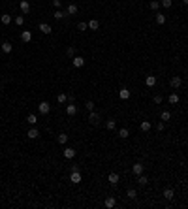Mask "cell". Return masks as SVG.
<instances>
[{
    "label": "cell",
    "instance_id": "6da1fadb",
    "mask_svg": "<svg viewBox=\"0 0 188 209\" xmlns=\"http://www.w3.org/2000/svg\"><path fill=\"white\" fill-rule=\"evenodd\" d=\"M89 123L92 124V126H98V124L102 123V117H100V113H96V111H89Z\"/></svg>",
    "mask_w": 188,
    "mask_h": 209
},
{
    "label": "cell",
    "instance_id": "7a4b0ae2",
    "mask_svg": "<svg viewBox=\"0 0 188 209\" xmlns=\"http://www.w3.org/2000/svg\"><path fill=\"white\" fill-rule=\"evenodd\" d=\"M38 111H40L42 115H49V111H51L49 102H40V104H38Z\"/></svg>",
    "mask_w": 188,
    "mask_h": 209
},
{
    "label": "cell",
    "instance_id": "3957f363",
    "mask_svg": "<svg viewBox=\"0 0 188 209\" xmlns=\"http://www.w3.org/2000/svg\"><path fill=\"white\" fill-rule=\"evenodd\" d=\"M81 171H79V170H75V171H71V173H70V181H71V183H74V185H79V183H81Z\"/></svg>",
    "mask_w": 188,
    "mask_h": 209
},
{
    "label": "cell",
    "instance_id": "277c9868",
    "mask_svg": "<svg viewBox=\"0 0 188 209\" xmlns=\"http://www.w3.org/2000/svg\"><path fill=\"white\" fill-rule=\"evenodd\" d=\"M181 85H182V79L179 77V75H173V77L169 79V87L171 89H179Z\"/></svg>",
    "mask_w": 188,
    "mask_h": 209
},
{
    "label": "cell",
    "instance_id": "5b68a950",
    "mask_svg": "<svg viewBox=\"0 0 188 209\" xmlns=\"http://www.w3.org/2000/svg\"><path fill=\"white\" fill-rule=\"evenodd\" d=\"M19 10H21V13H28L30 11V2L28 0H21V2H19Z\"/></svg>",
    "mask_w": 188,
    "mask_h": 209
},
{
    "label": "cell",
    "instance_id": "8992f818",
    "mask_svg": "<svg viewBox=\"0 0 188 209\" xmlns=\"http://www.w3.org/2000/svg\"><path fill=\"white\" fill-rule=\"evenodd\" d=\"M103 206H105L107 209H113L115 206H117V200H115L113 196H107V198H105V202H103Z\"/></svg>",
    "mask_w": 188,
    "mask_h": 209
},
{
    "label": "cell",
    "instance_id": "52a82bcc",
    "mask_svg": "<svg viewBox=\"0 0 188 209\" xmlns=\"http://www.w3.org/2000/svg\"><path fill=\"white\" fill-rule=\"evenodd\" d=\"M143 168H145V166H143L141 162H135L134 166H132V171H134V175H141V173H143Z\"/></svg>",
    "mask_w": 188,
    "mask_h": 209
},
{
    "label": "cell",
    "instance_id": "ba28073f",
    "mask_svg": "<svg viewBox=\"0 0 188 209\" xmlns=\"http://www.w3.org/2000/svg\"><path fill=\"white\" fill-rule=\"evenodd\" d=\"M71 64H74L75 68H83V66H85V59H83V57H74V59H71Z\"/></svg>",
    "mask_w": 188,
    "mask_h": 209
},
{
    "label": "cell",
    "instance_id": "9c48e42d",
    "mask_svg": "<svg viewBox=\"0 0 188 209\" xmlns=\"http://www.w3.org/2000/svg\"><path fill=\"white\" fill-rule=\"evenodd\" d=\"M66 113L70 115V117H74V115L77 113V106H75L74 102H70V106H66Z\"/></svg>",
    "mask_w": 188,
    "mask_h": 209
},
{
    "label": "cell",
    "instance_id": "30bf717a",
    "mask_svg": "<svg viewBox=\"0 0 188 209\" xmlns=\"http://www.w3.org/2000/svg\"><path fill=\"white\" fill-rule=\"evenodd\" d=\"M74 156H75V149H74V147H66V149H64V158L71 160Z\"/></svg>",
    "mask_w": 188,
    "mask_h": 209
},
{
    "label": "cell",
    "instance_id": "8fae6325",
    "mask_svg": "<svg viewBox=\"0 0 188 209\" xmlns=\"http://www.w3.org/2000/svg\"><path fill=\"white\" fill-rule=\"evenodd\" d=\"M107 179H109V183H111V185H117L119 181H121V175H119L117 171H111V173H109V177H107Z\"/></svg>",
    "mask_w": 188,
    "mask_h": 209
},
{
    "label": "cell",
    "instance_id": "7c38bea8",
    "mask_svg": "<svg viewBox=\"0 0 188 209\" xmlns=\"http://www.w3.org/2000/svg\"><path fill=\"white\" fill-rule=\"evenodd\" d=\"M40 32H42V34H51V32H53V29H51L47 23H40Z\"/></svg>",
    "mask_w": 188,
    "mask_h": 209
},
{
    "label": "cell",
    "instance_id": "4fadbf2b",
    "mask_svg": "<svg viewBox=\"0 0 188 209\" xmlns=\"http://www.w3.org/2000/svg\"><path fill=\"white\" fill-rule=\"evenodd\" d=\"M26 136H28L30 139H36V138H38V136H40V130H38V128H36V126H32L30 130L26 132Z\"/></svg>",
    "mask_w": 188,
    "mask_h": 209
},
{
    "label": "cell",
    "instance_id": "5bb4252c",
    "mask_svg": "<svg viewBox=\"0 0 188 209\" xmlns=\"http://www.w3.org/2000/svg\"><path fill=\"white\" fill-rule=\"evenodd\" d=\"M145 85L147 87H154L156 85V75H147L145 77Z\"/></svg>",
    "mask_w": 188,
    "mask_h": 209
},
{
    "label": "cell",
    "instance_id": "9a60e30c",
    "mask_svg": "<svg viewBox=\"0 0 188 209\" xmlns=\"http://www.w3.org/2000/svg\"><path fill=\"white\" fill-rule=\"evenodd\" d=\"M162 196L166 200H173V196H175V192H173V188H164V192H162Z\"/></svg>",
    "mask_w": 188,
    "mask_h": 209
},
{
    "label": "cell",
    "instance_id": "2e32d148",
    "mask_svg": "<svg viewBox=\"0 0 188 209\" xmlns=\"http://www.w3.org/2000/svg\"><path fill=\"white\" fill-rule=\"evenodd\" d=\"M11 21H13V17H11V15H8V13L0 15V23H2V25H10Z\"/></svg>",
    "mask_w": 188,
    "mask_h": 209
},
{
    "label": "cell",
    "instance_id": "e0dca14e",
    "mask_svg": "<svg viewBox=\"0 0 188 209\" xmlns=\"http://www.w3.org/2000/svg\"><path fill=\"white\" fill-rule=\"evenodd\" d=\"M21 40H23L25 43H28L30 40H32V32H30V30H23V34H21Z\"/></svg>",
    "mask_w": 188,
    "mask_h": 209
},
{
    "label": "cell",
    "instance_id": "ac0fdd59",
    "mask_svg": "<svg viewBox=\"0 0 188 209\" xmlns=\"http://www.w3.org/2000/svg\"><path fill=\"white\" fill-rule=\"evenodd\" d=\"M126 198L128 200H135L137 198V190H135V188H128L126 190Z\"/></svg>",
    "mask_w": 188,
    "mask_h": 209
},
{
    "label": "cell",
    "instance_id": "d6986e66",
    "mask_svg": "<svg viewBox=\"0 0 188 209\" xmlns=\"http://www.w3.org/2000/svg\"><path fill=\"white\" fill-rule=\"evenodd\" d=\"M0 47H2V53H11V51H13V45H11L10 42H4Z\"/></svg>",
    "mask_w": 188,
    "mask_h": 209
},
{
    "label": "cell",
    "instance_id": "ffe728a7",
    "mask_svg": "<svg viewBox=\"0 0 188 209\" xmlns=\"http://www.w3.org/2000/svg\"><path fill=\"white\" fill-rule=\"evenodd\" d=\"M77 11H79V8L75 6V4H70V6L66 8V13H68V15H75Z\"/></svg>",
    "mask_w": 188,
    "mask_h": 209
},
{
    "label": "cell",
    "instance_id": "44dd1931",
    "mask_svg": "<svg viewBox=\"0 0 188 209\" xmlns=\"http://www.w3.org/2000/svg\"><path fill=\"white\" fill-rule=\"evenodd\" d=\"M119 96H121L122 100H128V98H130V91H128L126 87H122V89L119 91Z\"/></svg>",
    "mask_w": 188,
    "mask_h": 209
},
{
    "label": "cell",
    "instance_id": "7402d4cb",
    "mask_svg": "<svg viewBox=\"0 0 188 209\" xmlns=\"http://www.w3.org/2000/svg\"><path fill=\"white\" fill-rule=\"evenodd\" d=\"M105 128H107V130H117V121H115V119H109V121L105 123Z\"/></svg>",
    "mask_w": 188,
    "mask_h": 209
},
{
    "label": "cell",
    "instance_id": "603a6c76",
    "mask_svg": "<svg viewBox=\"0 0 188 209\" xmlns=\"http://www.w3.org/2000/svg\"><path fill=\"white\" fill-rule=\"evenodd\" d=\"M26 123H28V124H32V126H36V123H38V117H36L34 113L26 115Z\"/></svg>",
    "mask_w": 188,
    "mask_h": 209
},
{
    "label": "cell",
    "instance_id": "cb8c5ba5",
    "mask_svg": "<svg viewBox=\"0 0 188 209\" xmlns=\"http://www.w3.org/2000/svg\"><path fill=\"white\" fill-rule=\"evenodd\" d=\"M151 126H153V124H151L149 121H143V123L139 124V128H141V132H149V130H151Z\"/></svg>",
    "mask_w": 188,
    "mask_h": 209
},
{
    "label": "cell",
    "instance_id": "d4e9b609",
    "mask_svg": "<svg viewBox=\"0 0 188 209\" xmlns=\"http://www.w3.org/2000/svg\"><path fill=\"white\" fill-rule=\"evenodd\" d=\"M137 183L141 185V187H145V185L149 183V177H147V175H143V173H141V175H137Z\"/></svg>",
    "mask_w": 188,
    "mask_h": 209
},
{
    "label": "cell",
    "instance_id": "484cf974",
    "mask_svg": "<svg viewBox=\"0 0 188 209\" xmlns=\"http://www.w3.org/2000/svg\"><path fill=\"white\" fill-rule=\"evenodd\" d=\"M154 15H156L154 19H156L158 25H164V23H166V15H164V13H160V11H158V13H154Z\"/></svg>",
    "mask_w": 188,
    "mask_h": 209
},
{
    "label": "cell",
    "instance_id": "4316f807",
    "mask_svg": "<svg viewBox=\"0 0 188 209\" xmlns=\"http://www.w3.org/2000/svg\"><path fill=\"white\" fill-rule=\"evenodd\" d=\"M66 15H68L66 11H62V10H57V11H55V13H53V17H55V19H58V21H60V19H62V17H66Z\"/></svg>",
    "mask_w": 188,
    "mask_h": 209
},
{
    "label": "cell",
    "instance_id": "83f0119b",
    "mask_svg": "<svg viewBox=\"0 0 188 209\" xmlns=\"http://www.w3.org/2000/svg\"><path fill=\"white\" fill-rule=\"evenodd\" d=\"M89 29L90 30H98L100 29V23L96 21V19H92V21H89Z\"/></svg>",
    "mask_w": 188,
    "mask_h": 209
},
{
    "label": "cell",
    "instance_id": "f1b7e54d",
    "mask_svg": "<svg viewBox=\"0 0 188 209\" xmlns=\"http://www.w3.org/2000/svg\"><path fill=\"white\" fill-rule=\"evenodd\" d=\"M13 23H15L17 26H23V25H25V17H23V15H17V17L13 19Z\"/></svg>",
    "mask_w": 188,
    "mask_h": 209
},
{
    "label": "cell",
    "instance_id": "f546056e",
    "mask_svg": "<svg viewBox=\"0 0 188 209\" xmlns=\"http://www.w3.org/2000/svg\"><path fill=\"white\" fill-rule=\"evenodd\" d=\"M128 136H130V132H128V128H121V130H119V138L126 139Z\"/></svg>",
    "mask_w": 188,
    "mask_h": 209
},
{
    "label": "cell",
    "instance_id": "4dcf8cb0",
    "mask_svg": "<svg viewBox=\"0 0 188 209\" xmlns=\"http://www.w3.org/2000/svg\"><path fill=\"white\" fill-rule=\"evenodd\" d=\"M57 102H58V104H64V102H68V94H64V92H60V94L57 96Z\"/></svg>",
    "mask_w": 188,
    "mask_h": 209
},
{
    "label": "cell",
    "instance_id": "1f68e13d",
    "mask_svg": "<svg viewBox=\"0 0 188 209\" xmlns=\"http://www.w3.org/2000/svg\"><path fill=\"white\" fill-rule=\"evenodd\" d=\"M58 143H60V145H64V143H68V134H58Z\"/></svg>",
    "mask_w": 188,
    "mask_h": 209
},
{
    "label": "cell",
    "instance_id": "d6a6232c",
    "mask_svg": "<svg viewBox=\"0 0 188 209\" xmlns=\"http://www.w3.org/2000/svg\"><path fill=\"white\" fill-rule=\"evenodd\" d=\"M160 119H162L164 123H167V121L171 119V113H169V111H162V115H160Z\"/></svg>",
    "mask_w": 188,
    "mask_h": 209
},
{
    "label": "cell",
    "instance_id": "836d02e7",
    "mask_svg": "<svg viewBox=\"0 0 188 209\" xmlns=\"http://www.w3.org/2000/svg\"><path fill=\"white\" fill-rule=\"evenodd\" d=\"M169 104H179V94L171 92V94H169Z\"/></svg>",
    "mask_w": 188,
    "mask_h": 209
},
{
    "label": "cell",
    "instance_id": "e575fe53",
    "mask_svg": "<svg viewBox=\"0 0 188 209\" xmlns=\"http://www.w3.org/2000/svg\"><path fill=\"white\" fill-rule=\"evenodd\" d=\"M149 6H151V10H153V11H158V8H160V2H158V0H153V2H151Z\"/></svg>",
    "mask_w": 188,
    "mask_h": 209
},
{
    "label": "cell",
    "instance_id": "d590c367",
    "mask_svg": "<svg viewBox=\"0 0 188 209\" xmlns=\"http://www.w3.org/2000/svg\"><path fill=\"white\" fill-rule=\"evenodd\" d=\"M85 107H87L89 111H94V102H92V100H89V102L85 104Z\"/></svg>",
    "mask_w": 188,
    "mask_h": 209
},
{
    "label": "cell",
    "instance_id": "8d00e7d4",
    "mask_svg": "<svg viewBox=\"0 0 188 209\" xmlns=\"http://www.w3.org/2000/svg\"><path fill=\"white\" fill-rule=\"evenodd\" d=\"M77 29H79V30H87V29H89V23H83V21H81V23L77 25Z\"/></svg>",
    "mask_w": 188,
    "mask_h": 209
},
{
    "label": "cell",
    "instance_id": "74e56055",
    "mask_svg": "<svg viewBox=\"0 0 188 209\" xmlns=\"http://www.w3.org/2000/svg\"><path fill=\"white\" fill-rule=\"evenodd\" d=\"M66 55H68V57H75V49H74V47H68V49H66Z\"/></svg>",
    "mask_w": 188,
    "mask_h": 209
},
{
    "label": "cell",
    "instance_id": "f35d334b",
    "mask_svg": "<svg viewBox=\"0 0 188 209\" xmlns=\"http://www.w3.org/2000/svg\"><path fill=\"white\" fill-rule=\"evenodd\" d=\"M171 0H162V2H160V6H164V8H171Z\"/></svg>",
    "mask_w": 188,
    "mask_h": 209
},
{
    "label": "cell",
    "instance_id": "ab89813d",
    "mask_svg": "<svg viewBox=\"0 0 188 209\" xmlns=\"http://www.w3.org/2000/svg\"><path fill=\"white\" fill-rule=\"evenodd\" d=\"M154 104H162V94H154Z\"/></svg>",
    "mask_w": 188,
    "mask_h": 209
},
{
    "label": "cell",
    "instance_id": "60d3db41",
    "mask_svg": "<svg viewBox=\"0 0 188 209\" xmlns=\"http://www.w3.org/2000/svg\"><path fill=\"white\" fill-rule=\"evenodd\" d=\"M164 128H166V123H164V121H162V123H158V124H156V130H158V132H162Z\"/></svg>",
    "mask_w": 188,
    "mask_h": 209
},
{
    "label": "cell",
    "instance_id": "b9f144b4",
    "mask_svg": "<svg viewBox=\"0 0 188 209\" xmlns=\"http://www.w3.org/2000/svg\"><path fill=\"white\" fill-rule=\"evenodd\" d=\"M53 6L57 8V10H60V6H62V0H53Z\"/></svg>",
    "mask_w": 188,
    "mask_h": 209
},
{
    "label": "cell",
    "instance_id": "7bdbcfd3",
    "mask_svg": "<svg viewBox=\"0 0 188 209\" xmlns=\"http://www.w3.org/2000/svg\"><path fill=\"white\" fill-rule=\"evenodd\" d=\"M182 4H188V0H182Z\"/></svg>",
    "mask_w": 188,
    "mask_h": 209
}]
</instances>
